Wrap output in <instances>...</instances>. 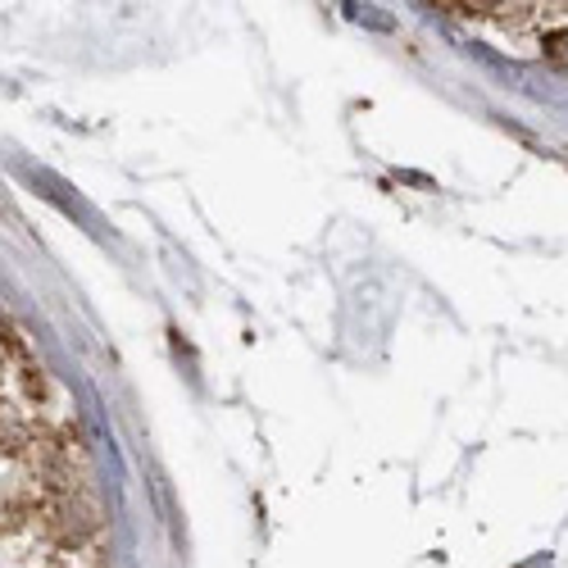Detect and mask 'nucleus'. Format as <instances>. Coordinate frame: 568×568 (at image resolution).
Segmentation results:
<instances>
[]
</instances>
